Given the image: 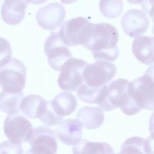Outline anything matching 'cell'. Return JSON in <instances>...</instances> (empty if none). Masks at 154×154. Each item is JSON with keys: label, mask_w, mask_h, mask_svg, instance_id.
I'll use <instances>...</instances> for the list:
<instances>
[{"label": "cell", "mask_w": 154, "mask_h": 154, "mask_svg": "<svg viewBox=\"0 0 154 154\" xmlns=\"http://www.w3.org/2000/svg\"><path fill=\"white\" fill-rule=\"evenodd\" d=\"M3 130L8 140L14 144L29 141L32 134V125L23 116L9 115L4 121Z\"/></svg>", "instance_id": "7"}, {"label": "cell", "mask_w": 154, "mask_h": 154, "mask_svg": "<svg viewBox=\"0 0 154 154\" xmlns=\"http://www.w3.org/2000/svg\"><path fill=\"white\" fill-rule=\"evenodd\" d=\"M77 119L86 129H95L99 128L104 121V114L100 107L84 106L79 110L76 115Z\"/></svg>", "instance_id": "17"}, {"label": "cell", "mask_w": 154, "mask_h": 154, "mask_svg": "<svg viewBox=\"0 0 154 154\" xmlns=\"http://www.w3.org/2000/svg\"><path fill=\"white\" fill-rule=\"evenodd\" d=\"M119 32L107 23H92L83 46L92 52L97 60L114 61L119 54Z\"/></svg>", "instance_id": "1"}, {"label": "cell", "mask_w": 154, "mask_h": 154, "mask_svg": "<svg viewBox=\"0 0 154 154\" xmlns=\"http://www.w3.org/2000/svg\"><path fill=\"white\" fill-rule=\"evenodd\" d=\"M73 154H113L112 146L105 142L81 140L72 148Z\"/></svg>", "instance_id": "19"}, {"label": "cell", "mask_w": 154, "mask_h": 154, "mask_svg": "<svg viewBox=\"0 0 154 154\" xmlns=\"http://www.w3.org/2000/svg\"><path fill=\"white\" fill-rule=\"evenodd\" d=\"M48 0H27V2L33 5H41L46 2Z\"/></svg>", "instance_id": "31"}, {"label": "cell", "mask_w": 154, "mask_h": 154, "mask_svg": "<svg viewBox=\"0 0 154 154\" xmlns=\"http://www.w3.org/2000/svg\"><path fill=\"white\" fill-rule=\"evenodd\" d=\"M54 112L63 118L72 114L76 109L78 103L73 94L68 92H61L57 94L51 101Z\"/></svg>", "instance_id": "18"}, {"label": "cell", "mask_w": 154, "mask_h": 154, "mask_svg": "<svg viewBox=\"0 0 154 154\" xmlns=\"http://www.w3.org/2000/svg\"><path fill=\"white\" fill-rule=\"evenodd\" d=\"M60 2L63 4H66V5H69V4H72L73 2H76L77 0H60Z\"/></svg>", "instance_id": "33"}, {"label": "cell", "mask_w": 154, "mask_h": 154, "mask_svg": "<svg viewBox=\"0 0 154 154\" xmlns=\"http://www.w3.org/2000/svg\"><path fill=\"white\" fill-rule=\"evenodd\" d=\"M129 3L134 4V5H136V4H140L142 3L143 2V0H127Z\"/></svg>", "instance_id": "32"}, {"label": "cell", "mask_w": 154, "mask_h": 154, "mask_svg": "<svg viewBox=\"0 0 154 154\" xmlns=\"http://www.w3.org/2000/svg\"><path fill=\"white\" fill-rule=\"evenodd\" d=\"M12 49L8 40L0 37V66L8 63L11 59Z\"/></svg>", "instance_id": "25"}, {"label": "cell", "mask_w": 154, "mask_h": 154, "mask_svg": "<svg viewBox=\"0 0 154 154\" xmlns=\"http://www.w3.org/2000/svg\"><path fill=\"white\" fill-rule=\"evenodd\" d=\"M99 8L103 17L116 18L123 11V2L122 0H100Z\"/></svg>", "instance_id": "22"}, {"label": "cell", "mask_w": 154, "mask_h": 154, "mask_svg": "<svg viewBox=\"0 0 154 154\" xmlns=\"http://www.w3.org/2000/svg\"><path fill=\"white\" fill-rule=\"evenodd\" d=\"M134 57L145 65L154 63V37L138 36L132 42Z\"/></svg>", "instance_id": "15"}, {"label": "cell", "mask_w": 154, "mask_h": 154, "mask_svg": "<svg viewBox=\"0 0 154 154\" xmlns=\"http://www.w3.org/2000/svg\"><path fill=\"white\" fill-rule=\"evenodd\" d=\"M149 132H154V112L151 115L149 121Z\"/></svg>", "instance_id": "30"}, {"label": "cell", "mask_w": 154, "mask_h": 154, "mask_svg": "<svg viewBox=\"0 0 154 154\" xmlns=\"http://www.w3.org/2000/svg\"><path fill=\"white\" fill-rule=\"evenodd\" d=\"M129 94L141 109L154 110V81L144 75L131 82Z\"/></svg>", "instance_id": "10"}, {"label": "cell", "mask_w": 154, "mask_h": 154, "mask_svg": "<svg viewBox=\"0 0 154 154\" xmlns=\"http://www.w3.org/2000/svg\"><path fill=\"white\" fill-rule=\"evenodd\" d=\"M116 74V67L106 60H97L88 64L83 70V83L91 88H100L106 85Z\"/></svg>", "instance_id": "5"}, {"label": "cell", "mask_w": 154, "mask_h": 154, "mask_svg": "<svg viewBox=\"0 0 154 154\" xmlns=\"http://www.w3.org/2000/svg\"><path fill=\"white\" fill-rule=\"evenodd\" d=\"M144 141L145 140L142 137H130L122 143L121 152L124 154H146Z\"/></svg>", "instance_id": "23"}, {"label": "cell", "mask_w": 154, "mask_h": 154, "mask_svg": "<svg viewBox=\"0 0 154 154\" xmlns=\"http://www.w3.org/2000/svg\"><path fill=\"white\" fill-rule=\"evenodd\" d=\"M82 125L75 119H66L57 125L55 129L57 137L62 143L69 146L76 145L81 141Z\"/></svg>", "instance_id": "13"}, {"label": "cell", "mask_w": 154, "mask_h": 154, "mask_svg": "<svg viewBox=\"0 0 154 154\" xmlns=\"http://www.w3.org/2000/svg\"><path fill=\"white\" fill-rule=\"evenodd\" d=\"M44 47L48 63L57 71L61 70L63 65L73 58L72 53L61 40L59 32L51 33L45 41Z\"/></svg>", "instance_id": "8"}, {"label": "cell", "mask_w": 154, "mask_h": 154, "mask_svg": "<svg viewBox=\"0 0 154 154\" xmlns=\"http://www.w3.org/2000/svg\"><path fill=\"white\" fill-rule=\"evenodd\" d=\"M39 119H40L42 123H44L48 127L57 125L60 122L63 121L62 120L63 118L59 116L54 111L52 106H51V101H48V106H47L46 110H45V113L42 116V117Z\"/></svg>", "instance_id": "24"}, {"label": "cell", "mask_w": 154, "mask_h": 154, "mask_svg": "<svg viewBox=\"0 0 154 154\" xmlns=\"http://www.w3.org/2000/svg\"><path fill=\"white\" fill-rule=\"evenodd\" d=\"M65 16L64 7L58 2H52L39 8L35 14V19L42 29L52 31L62 26Z\"/></svg>", "instance_id": "11"}, {"label": "cell", "mask_w": 154, "mask_h": 154, "mask_svg": "<svg viewBox=\"0 0 154 154\" xmlns=\"http://www.w3.org/2000/svg\"><path fill=\"white\" fill-rule=\"evenodd\" d=\"M23 93L11 94L2 91L0 93V109L8 115L18 114L20 110V103L23 98Z\"/></svg>", "instance_id": "20"}, {"label": "cell", "mask_w": 154, "mask_h": 154, "mask_svg": "<svg viewBox=\"0 0 154 154\" xmlns=\"http://www.w3.org/2000/svg\"><path fill=\"white\" fill-rule=\"evenodd\" d=\"M27 5V0H5L1 8L3 21L9 25L20 23L24 17Z\"/></svg>", "instance_id": "14"}, {"label": "cell", "mask_w": 154, "mask_h": 154, "mask_svg": "<svg viewBox=\"0 0 154 154\" xmlns=\"http://www.w3.org/2000/svg\"><path fill=\"white\" fill-rule=\"evenodd\" d=\"M106 85L100 88H94L82 83L76 90V94L79 98L85 103L99 104L103 97Z\"/></svg>", "instance_id": "21"}, {"label": "cell", "mask_w": 154, "mask_h": 154, "mask_svg": "<svg viewBox=\"0 0 154 154\" xmlns=\"http://www.w3.org/2000/svg\"><path fill=\"white\" fill-rule=\"evenodd\" d=\"M26 69L23 62L11 58L0 66V86L4 91L11 94L21 93L26 83Z\"/></svg>", "instance_id": "3"}, {"label": "cell", "mask_w": 154, "mask_h": 154, "mask_svg": "<svg viewBox=\"0 0 154 154\" xmlns=\"http://www.w3.org/2000/svg\"><path fill=\"white\" fill-rule=\"evenodd\" d=\"M88 63L85 60L71 58L61 69L57 79L59 87L66 91H75L83 83V70Z\"/></svg>", "instance_id": "6"}, {"label": "cell", "mask_w": 154, "mask_h": 154, "mask_svg": "<svg viewBox=\"0 0 154 154\" xmlns=\"http://www.w3.org/2000/svg\"><path fill=\"white\" fill-rule=\"evenodd\" d=\"M48 102L39 95H28L23 97L20 103V110L29 119H40L45 113Z\"/></svg>", "instance_id": "16"}, {"label": "cell", "mask_w": 154, "mask_h": 154, "mask_svg": "<svg viewBox=\"0 0 154 154\" xmlns=\"http://www.w3.org/2000/svg\"><path fill=\"white\" fill-rule=\"evenodd\" d=\"M0 154H23V149L20 144L6 140L0 143Z\"/></svg>", "instance_id": "26"}, {"label": "cell", "mask_w": 154, "mask_h": 154, "mask_svg": "<svg viewBox=\"0 0 154 154\" xmlns=\"http://www.w3.org/2000/svg\"><path fill=\"white\" fill-rule=\"evenodd\" d=\"M92 23L83 17L66 20L62 24L60 36L63 43L68 46L82 45L85 42Z\"/></svg>", "instance_id": "4"}, {"label": "cell", "mask_w": 154, "mask_h": 154, "mask_svg": "<svg viewBox=\"0 0 154 154\" xmlns=\"http://www.w3.org/2000/svg\"><path fill=\"white\" fill-rule=\"evenodd\" d=\"M144 147L146 154H154V132L145 140Z\"/></svg>", "instance_id": "28"}, {"label": "cell", "mask_w": 154, "mask_h": 154, "mask_svg": "<svg viewBox=\"0 0 154 154\" xmlns=\"http://www.w3.org/2000/svg\"><path fill=\"white\" fill-rule=\"evenodd\" d=\"M113 154H115V153H113ZM116 154H124V153H122V152H119V153H116Z\"/></svg>", "instance_id": "34"}, {"label": "cell", "mask_w": 154, "mask_h": 154, "mask_svg": "<svg viewBox=\"0 0 154 154\" xmlns=\"http://www.w3.org/2000/svg\"><path fill=\"white\" fill-rule=\"evenodd\" d=\"M131 82L125 79L112 81L105 88L104 94L99 106L104 111H111L120 108L125 115L131 116L142 110L134 101L129 94Z\"/></svg>", "instance_id": "2"}, {"label": "cell", "mask_w": 154, "mask_h": 154, "mask_svg": "<svg viewBox=\"0 0 154 154\" xmlns=\"http://www.w3.org/2000/svg\"><path fill=\"white\" fill-rule=\"evenodd\" d=\"M142 8L146 14H148L153 22L154 26V0H143L141 3Z\"/></svg>", "instance_id": "27"}, {"label": "cell", "mask_w": 154, "mask_h": 154, "mask_svg": "<svg viewBox=\"0 0 154 154\" xmlns=\"http://www.w3.org/2000/svg\"><path fill=\"white\" fill-rule=\"evenodd\" d=\"M149 21L143 11L131 9L124 14L121 25L124 32L130 37H138L146 32Z\"/></svg>", "instance_id": "12"}, {"label": "cell", "mask_w": 154, "mask_h": 154, "mask_svg": "<svg viewBox=\"0 0 154 154\" xmlns=\"http://www.w3.org/2000/svg\"><path fill=\"white\" fill-rule=\"evenodd\" d=\"M144 75L145 76L149 77V79H151L152 81H154V64L149 66V67L146 69V71L144 73Z\"/></svg>", "instance_id": "29"}, {"label": "cell", "mask_w": 154, "mask_h": 154, "mask_svg": "<svg viewBox=\"0 0 154 154\" xmlns=\"http://www.w3.org/2000/svg\"><path fill=\"white\" fill-rule=\"evenodd\" d=\"M28 143L31 146L25 154H56L57 143L56 134L48 127L40 126L33 129Z\"/></svg>", "instance_id": "9"}]
</instances>
